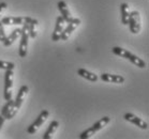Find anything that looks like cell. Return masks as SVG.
<instances>
[{
  "mask_svg": "<svg viewBox=\"0 0 149 139\" xmlns=\"http://www.w3.org/2000/svg\"><path fill=\"white\" fill-rule=\"evenodd\" d=\"M112 51H113V54L117 55L119 57L128 59L129 61H131L133 64H135L136 66H139V68H146V62L144 61L143 59L139 58L137 56H135V55H133L132 53H130V51L127 50V49H123V48L119 47V46H115V47L112 48Z\"/></svg>",
  "mask_w": 149,
  "mask_h": 139,
  "instance_id": "obj_1",
  "label": "cell"
},
{
  "mask_svg": "<svg viewBox=\"0 0 149 139\" xmlns=\"http://www.w3.org/2000/svg\"><path fill=\"white\" fill-rule=\"evenodd\" d=\"M109 121H111V118H109V117H103L102 119L99 120L98 122H95L91 127H89V129H87L86 131H84V132L81 133V135H79V138L88 139V138H90V137H92L95 133H98L99 131H101V129H104L105 126L109 123Z\"/></svg>",
  "mask_w": 149,
  "mask_h": 139,
  "instance_id": "obj_2",
  "label": "cell"
},
{
  "mask_svg": "<svg viewBox=\"0 0 149 139\" xmlns=\"http://www.w3.org/2000/svg\"><path fill=\"white\" fill-rule=\"evenodd\" d=\"M30 17H26V21L23 24L22 28V35H20V43L18 47V55L20 58H25L28 54V40H29V33H28V21Z\"/></svg>",
  "mask_w": 149,
  "mask_h": 139,
  "instance_id": "obj_3",
  "label": "cell"
},
{
  "mask_svg": "<svg viewBox=\"0 0 149 139\" xmlns=\"http://www.w3.org/2000/svg\"><path fill=\"white\" fill-rule=\"evenodd\" d=\"M13 70H6L4 74V98L6 101H9L12 98L13 93Z\"/></svg>",
  "mask_w": 149,
  "mask_h": 139,
  "instance_id": "obj_4",
  "label": "cell"
},
{
  "mask_svg": "<svg viewBox=\"0 0 149 139\" xmlns=\"http://www.w3.org/2000/svg\"><path fill=\"white\" fill-rule=\"evenodd\" d=\"M48 117H49V111H48V110H43V111H41L40 115H38V118L34 120V122L32 123L30 126H28V129H27L28 134H31V135H32V134H34V133H37L38 129L43 125V123L47 120Z\"/></svg>",
  "mask_w": 149,
  "mask_h": 139,
  "instance_id": "obj_5",
  "label": "cell"
},
{
  "mask_svg": "<svg viewBox=\"0 0 149 139\" xmlns=\"http://www.w3.org/2000/svg\"><path fill=\"white\" fill-rule=\"evenodd\" d=\"M129 29L133 34H137L141 31L142 24H141V15L139 11H133L130 13L129 17Z\"/></svg>",
  "mask_w": 149,
  "mask_h": 139,
  "instance_id": "obj_6",
  "label": "cell"
},
{
  "mask_svg": "<svg viewBox=\"0 0 149 139\" xmlns=\"http://www.w3.org/2000/svg\"><path fill=\"white\" fill-rule=\"evenodd\" d=\"M79 25H81V19H79V18H73L70 23H68L67 27H65V29H63V31H62V33H61L60 40H62V41H67L69 37H71L72 32H73Z\"/></svg>",
  "mask_w": 149,
  "mask_h": 139,
  "instance_id": "obj_7",
  "label": "cell"
},
{
  "mask_svg": "<svg viewBox=\"0 0 149 139\" xmlns=\"http://www.w3.org/2000/svg\"><path fill=\"white\" fill-rule=\"evenodd\" d=\"M17 111H18V109L15 108V106H14V101L11 98V100L7 101V104L2 107L1 115L6 118V120H10V119L14 118V115H16Z\"/></svg>",
  "mask_w": 149,
  "mask_h": 139,
  "instance_id": "obj_8",
  "label": "cell"
},
{
  "mask_svg": "<svg viewBox=\"0 0 149 139\" xmlns=\"http://www.w3.org/2000/svg\"><path fill=\"white\" fill-rule=\"evenodd\" d=\"M65 21L62 18V16H58L57 19H56V26H55V30L52 34V41L57 42L60 40L61 33L65 27Z\"/></svg>",
  "mask_w": 149,
  "mask_h": 139,
  "instance_id": "obj_9",
  "label": "cell"
},
{
  "mask_svg": "<svg viewBox=\"0 0 149 139\" xmlns=\"http://www.w3.org/2000/svg\"><path fill=\"white\" fill-rule=\"evenodd\" d=\"M125 121H129V122L133 123L134 125L139 126V129H148V123L145 122L144 120H142L141 118H139L137 115H133L131 112H127L125 115Z\"/></svg>",
  "mask_w": 149,
  "mask_h": 139,
  "instance_id": "obj_10",
  "label": "cell"
},
{
  "mask_svg": "<svg viewBox=\"0 0 149 139\" xmlns=\"http://www.w3.org/2000/svg\"><path fill=\"white\" fill-rule=\"evenodd\" d=\"M28 91H29V88H28L27 86H22L17 92V95H16V98H15V101H14V106H15V108L19 109L23 105V103H24L25 98H26V95L28 94Z\"/></svg>",
  "mask_w": 149,
  "mask_h": 139,
  "instance_id": "obj_11",
  "label": "cell"
},
{
  "mask_svg": "<svg viewBox=\"0 0 149 139\" xmlns=\"http://www.w3.org/2000/svg\"><path fill=\"white\" fill-rule=\"evenodd\" d=\"M100 79L105 82H112V84H123L125 82V77L120 75L109 74V73H103L100 75Z\"/></svg>",
  "mask_w": 149,
  "mask_h": 139,
  "instance_id": "obj_12",
  "label": "cell"
},
{
  "mask_svg": "<svg viewBox=\"0 0 149 139\" xmlns=\"http://www.w3.org/2000/svg\"><path fill=\"white\" fill-rule=\"evenodd\" d=\"M57 7H58V10L60 11L62 18L65 21V23H67V24L70 23V21L73 19V17H72L71 13H70V11H69V8H68V6H67V3H65V1L61 0V1H59L57 3Z\"/></svg>",
  "mask_w": 149,
  "mask_h": 139,
  "instance_id": "obj_13",
  "label": "cell"
},
{
  "mask_svg": "<svg viewBox=\"0 0 149 139\" xmlns=\"http://www.w3.org/2000/svg\"><path fill=\"white\" fill-rule=\"evenodd\" d=\"M20 35H22V28H16V29H14V30L11 32L10 35L7 37L6 41L3 42V45L6 46V47H9V46H11L14 42L16 41L18 37H20Z\"/></svg>",
  "mask_w": 149,
  "mask_h": 139,
  "instance_id": "obj_14",
  "label": "cell"
},
{
  "mask_svg": "<svg viewBox=\"0 0 149 139\" xmlns=\"http://www.w3.org/2000/svg\"><path fill=\"white\" fill-rule=\"evenodd\" d=\"M1 23L3 25H23L26 21V17H16V16H8L3 17L1 19Z\"/></svg>",
  "mask_w": 149,
  "mask_h": 139,
  "instance_id": "obj_15",
  "label": "cell"
},
{
  "mask_svg": "<svg viewBox=\"0 0 149 139\" xmlns=\"http://www.w3.org/2000/svg\"><path fill=\"white\" fill-rule=\"evenodd\" d=\"M120 13H121V24L127 26L129 24V17H130V7L128 3H121L120 6Z\"/></svg>",
  "mask_w": 149,
  "mask_h": 139,
  "instance_id": "obj_16",
  "label": "cell"
},
{
  "mask_svg": "<svg viewBox=\"0 0 149 139\" xmlns=\"http://www.w3.org/2000/svg\"><path fill=\"white\" fill-rule=\"evenodd\" d=\"M38 27H39V21L37 19L30 17V19L28 21V33H29V37H31V39L37 37Z\"/></svg>",
  "mask_w": 149,
  "mask_h": 139,
  "instance_id": "obj_17",
  "label": "cell"
},
{
  "mask_svg": "<svg viewBox=\"0 0 149 139\" xmlns=\"http://www.w3.org/2000/svg\"><path fill=\"white\" fill-rule=\"evenodd\" d=\"M77 74L79 75L81 77L89 80V82H97V80L99 79V77L95 74V73H91V72L87 71V70H85V68H78Z\"/></svg>",
  "mask_w": 149,
  "mask_h": 139,
  "instance_id": "obj_18",
  "label": "cell"
},
{
  "mask_svg": "<svg viewBox=\"0 0 149 139\" xmlns=\"http://www.w3.org/2000/svg\"><path fill=\"white\" fill-rule=\"evenodd\" d=\"M58 126H59V122L54 120V121H52L51 124L48 125V129H46V132L44 133V135H43V139H51L53 137L56 131L58 129Z\"/></svg>",
  "mask_w": 149,
  "mask_h": 139,
  "instance_id": "obj_19",
  "label": "cell"
},
{
  "mask_svg": "<svg viewBox=\"0 0 149 139\" xmlns=\"http://www.w3.org/2000/svg\"><path fill=\"white\" fill-rule=\"evenodd\" d=\"M15 68V64L12 63V62H8V61H1L0 60V68L1 70H14Z\"/></svg>",
  "mask_w": 149,
  "mask_h": 139,
  "instance_id": "obj_20",
  "label": "cell"
},
{
  "mask_svg": "<svg viewBox=\"0 0 149 139\" xmlns=\"http://www.w3.org/2000/svg\"><path fill=\"white\" fill-rule=\"evenodd\" d=\"M6 39H7V34H6V32H4L3 24L0 21V42L3 43V42L6 41Z\"/></svg>",
  "mask_w": 149,
  "mask_h": 139,
  "instance_id": "obj_21",
  "label": "cell"
},
{
  "mask_svg": "<svg viewBox=\"0 0 149 139\" xmlns=\"http://www.w3.org/2000/svg\"><path fill=\"white\" fill-rule=\"evenodd\" d=\"M7 8H8V4L6 2H0V14L2 13Z\"/></svg>",
  "mask_w": 149,
  "mask_h": 139,
  "instance_id": "obj_22",
  "label": "cell"
},
{
  "mask_svg": "<svg viewBox=\"0 0 149 139\" xmlns=\"http://www.w3.org/2000/svg\"><path fill=\"white\" fill-rule=\"evenodd\" d=\"M4 121H6V118L0 113V129H1V127H2V125H3Z\"/></svg>",
  "mask_w": 149,
  "mask_h": 139,
  "instance_id": "obj_23",
  "label": "cell"
}]
</instances>
